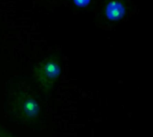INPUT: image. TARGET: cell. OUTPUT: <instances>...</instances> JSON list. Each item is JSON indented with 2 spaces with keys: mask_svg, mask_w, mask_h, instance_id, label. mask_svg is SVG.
Returning a JSON list of instances; mask_svg holds the SVG:
<instances>
[{
  "mask_svg": "<svg viewBox=\"0 0 153 137\" xmlns=\"http://www.w3.org/2000/svg\"><path fill=\"white\" fill-rule=\"evenodd\" d=\"M62 74L60 61L55 57H49L40 61L34 67L33 76L43 92H50Z\"/></svg>",
  "mask_w": 153,
  "mask_h": 137,
  "instance_id": "obj_1",
  "label": "cell"
},
{
  "mask_svg": "<svg viewBox=\"0 0 153 137\" xmlns=\"http://www.w3.org/2000/svg\"><path fill=\"white\" fill-rule=\"evenodd\" d=\"M12 110L18 119L25 123H31L39 118L41 106L32 94L27 92H19L14 96Z\"/></svg>",
  "mask_w": 153,
  "mask_h": 137,
  "instance_id": "obj_2",
  "label": "cell"
},
{
  "mask_svg": "<svg viewBox=\"0 0 153 137\" xmlns=\"http://www.w3.org/2000/svg\"><path fill=\"white\" fill-rule=\"evenodd\" d=\"M126 13V6L120 0H110L105 6V15L111 22L122 20Z\"/></svg>",
  "mask_w": 153,
  "mask_h": 137,
  "instance_id": "obj_3",
  "label": "cell"
},
{
  "mask_svg": "<svg viewBox=\"0 0 153 137\" xmlns=\"http://www.w3.org/2000/svg\"><path fill=\"white\" fill-rule=\"evenodd\" d=\"M91 0H73V3L79 8H84L91 4Z\"/></svg>",
  "mask_w": 153,
  "mask_h": 137,
  "instance_id": "obj_4",
  "label": "cell"
},
{
  "mask_svg": "<svg viewBox=\"0 0 153 137\" xmlns=\"http://www.w3.org/2000/svg\"><path fill=\"white\" fill-rule=\"evenodd\" d=\"M0 137H14L12 133H10L8 130H6L4 127L0 126Z\"/></svg>",
  "mask_w": 153,
  "mask_h": 137,
  "instance_id": "obj_5",
  "label": "cell"
}]
</instances>
